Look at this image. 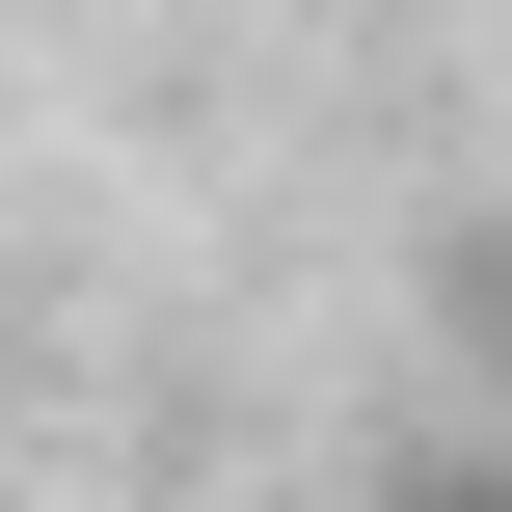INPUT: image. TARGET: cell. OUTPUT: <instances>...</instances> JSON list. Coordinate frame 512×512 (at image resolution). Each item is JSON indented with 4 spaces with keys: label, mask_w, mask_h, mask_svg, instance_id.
Instances as JSON below:
<instances>
[{
    "label": "cell",
    "mask_w": 512,
    "mask_h": 512,
    "mask_svg": "<svg viewBox=\"0 0 512 512\" xmlns=\"http://www.w3.org/2000/svg\"><path fill=\"white\" fill-rule=\"evenodd\" d=\"M351 512H512V432H432V459H378Z\"/></svg>",
    "instance_id": "cell-1"
}]
</instances>
